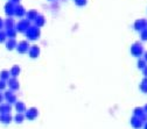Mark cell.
<instances>
[{
    "label": "cell",
    "mask_w": 147,
    "mask_h": 129,
    "mask_svg": "<svg viewBox=\"0 0 147 129\" xmlns=\"http://www.w3.org/2000/svg\"><path fill=\"white\" fill-rule=\"evenodd\" d=\"M9 112H11V106L8 104L0 105V113L1 114H6V113H9Z\"/></svg>",
    "instance_id": "cell-1"
},
{
    "label": "cell",
    "mask_w": 147,
    "mask_h": 129,
    "mask_svg": "<svg viewBox=\"0 0 147 129\" xmlns=\"http://www.w3.org/2000/svg\"><path fill=\"white\" fill-rule=\"evenodd\" d=\"M0 121H1L3 123H9L12 121V116L6 113V114H1V116H0Z\"/></svg>",
    "instance_id": "cell-2"
},
{
    "label": "cell",
    "mask_w": 147,
    "mask_h": 129,
    "mask_svg": "<svg viewBox=\"0 0 147 129\" xmlns=\"http://www.w3.org/2000/svg\"><path fill=\"white\" fill-rule=\"evenodd\" d=\"M15 109H16V112H19V113H22V112H25L26 110V106H25V104L24 102H16L15 104Z\"/></svg>",
    "instance_id": "cell-3"
},
{
    "label": "cell",
    "mask_w": 147,
    "mask_h": 129,
    "mask_svg": "<svg viewBox=\"0 0 147 129\" xmlns=\"http://www.w3.org/2000/svg\"><path fill=\"white\" fill-rule=\"evenodd\" d=\"M36 115H38V110H36V108H30V109H29V112L27 113V118H28L29 120L35 119Z\"/></svg>",
    "instance_id": "cell-4"
},
{
    "label": "cell",
    "mask_w": 147,
    "mask_h": 129,
    "mask_svg": "<svg viewBox=\"0 0 147 129\" xmlns=\"http://www.w3.org/2000/svg\"><path fill=\"white\" fill-rule=\"evenodd\" d=\"M11 76H13V77H16L20 73V68L18 66V65H14L13 68H12V70H11Z\"/></svg>",
    "instance_id": "cell-5"
},
{
    "label": "cell",
    "mask_w": 147,
    "mask_h": 129,
    "mask_svg": "<svg viewBox=\"0 0 147 129\" xmlns=\"http://www.w3.org/2000/svg\"><path fill=\"white\" fill-rule=\"evenodd\" d=\"M29 53H30V57H38V55H39V48H36V45H34L32 49H30V51H29Z\"/></svg>",
    "instance_id": "cell-6"
},
{
    "label": "cell",
    "mask_w": 147,
    "mask_h": 129,
    "mask_svg": "<svg viewBox=\"0 0 147 129\" xmlns=\"http://www.w3.org/2000/svg\"><path fill=\"white\" fill-rule=\"evenodd\" d=\"M8 85H9V87H11V88H15V90L19 88V84H18V82H16L14 78L8 80Z\"/></svg>",
    "instance_id": "cell-7"
},
{
    "label": "cell",
    "mask_w": 147,
    "mask_h": 129,
    "mask_svg": "<svg viewBox=\"0 0 147 129\" xmlns=\"http://www.w3.org/2000/svg\"><path fill=\"white\" fill-rule=\"evenodd\" d=\"M14 120H15V122H16V123H21V122L25 120V115H24L22 113H18V114L15 115Z\"/></svg>",
    "instance_id": "cell-8"
},
{
    "label": "cell",
    "mask_w": 147,
    "mask_h": 129,
    "mask_svg": "<svg viewBox=\"0 0 147 129\" xmlns=\"http://www.w3.org/2000/svg\"><path fill=\"white\" fill-rule=\"evenodd\" d=\"M9 75L11 73L8 71H1V73H0V78H1L3 80H7L9 78Z\"/></svg>",
    "instance_id": "cell-9"
},
{
    "label": "cell",
    "mask_w": 147,
    "mask_h": 129,
    "mask_svg": "<svg viewBox=\"0 0 147 129\" xmlns=\"http://www.w3.org/2000/svg\"><path fill=\"white\" fill-rule=\"evenodd\" d=\"M26 49H27V43H26V42H21V43L19 44V48H18V50H19L20 52H25Z\"/></svg>",
    "instance_id": "cell-10"
},
{
    "label": "cell",
    "mask_w": 147,
    "mask_h": 129,
    "mask_svg": "<svg viewBox=\"0 0 147 129\" xmlns=\"http://www.w3.org/2000/svg\"><path fill=\"white\" fill-rule=\"evenodd\" d=\"M6 45H7V48H8L9 50H12L13 48H15V45H16V43H15V41H14L13 39H11V40H9V41L7 42V44H6Z\"/></svg>",
    "instance_id": "cell-11"
},
{
    "label": "cell",
    "mask_w": 147,
    "mask_h": 129,
    "mask_svg": "<svg viewBox=\"0 0 147 129\" xmlns=\"http://www.w3.org/2000/svg\"><path fill=\"white\" fill-rule=\"evenodd\" d=\"M5 87H6V82L5 80H0V90H5Z\"/></svg>",
    "instance_id": "cell-12"
},
{
    "label": "cell",
    "mask_w": 147,
    "mask_h": 129,
    "mask_svg": "<svg viewBox=\"0 0 147 129\" xmlns=\"http://www.w3.org/2000/svg\"><path fill=\"white\" fill-rule=\"evenodd\" d=\"M4 40H5V34L0 31V42H3Z\"/></svg>",
    "instance_id": "cell-13"
},
{
    "label": "cell",
    "mask_w": 147,
    "mask_h": 129,
    "mask_svg": "<svg viewBox=\"0 0 147 129\" xmlns=\"http://www.w3.org/2000/svg\"><path fill=\"white\" fill-rule=\"evenodd\" d=\"M1 26H3V21H1V19H0V28H1Z\"/></svg>",
    "instance_id": "cell-14"
},
{
    "label": "cell",
    "mask_w": 147,
    "mask_h": 129,
    "mask_svg": "<svg viewBox=\"0 0 147 129\" xmlns=\"http://www.w3.org/2000/svg\"><path fill=\"white\" fill-rule=\"evenodd\" d=\"M1 101H3V96L0 94V102H1Z\"/></svg>",
    "instance_id": "cell-15"
}]
</instances>
